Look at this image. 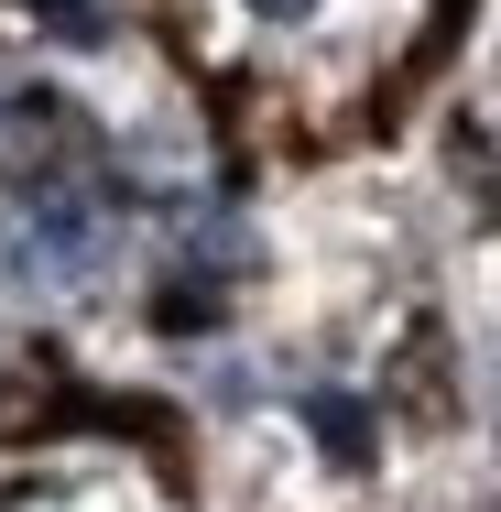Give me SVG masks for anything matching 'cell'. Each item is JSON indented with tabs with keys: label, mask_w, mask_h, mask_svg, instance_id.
<instances>
[{
	"label": "cell",
	"mask_w": 501,
	"mask_h": 512,
	"mask_svg": "<svg viewBox=\"0 0 501 512\" xmlns=\"http://www.w3.org/2000/svg\"><path fill=\"white\" fill-rule=\"evenodd\" d=\"M88 153H99L88 109H66L55 88L0 99V186H22V197H66V186L88 175Z\"/></svg>",
	"instance_id": "6da1fadb"
},
{
	"label": "cell",
	"mask_w": 501,
	"mask_h": 512,
	"mask_svg": "<svg viewBox=\"0 0 501 512\" xmlns=\"http://www.w3.org/2000/svg\"><path fill=\"white\" fill-rule=\"evenodd\" d=\"M305 436H316L338 469H371V404H360V393H305Z\"/></svg>",
	"instance_id": "7a4b0ae2"
},
{
	"label": "cell",
	"mask_w": 501,
	"mask_h": 512,
	"mask_svg": "<svg viewBox=\"0 0 501 512\" xmlns=\"http://www.w3.org/2000/svg\"><path fill=\"white\" fill-rule=\"evenodd\" d=\"M44 33H66V44H109V11H88V0H22Z\"/></svg>",
	"instance_id": "3957f363"
},
{
	"label": "cell",
	"mask_w": 501,
	"mask_h": 512,
	"mask_svg": "<svg viewBox=\"0 0 501 512\" xmlns=\"http://www.w3.org/2000/svg\"><path fill=\"white\" fill-rule=\"evenodd\" d=\"M251 11H262V22H305L316 0H251Z\"/></svg>",
	"instance_id": "277c9868"
}]
</instances>
